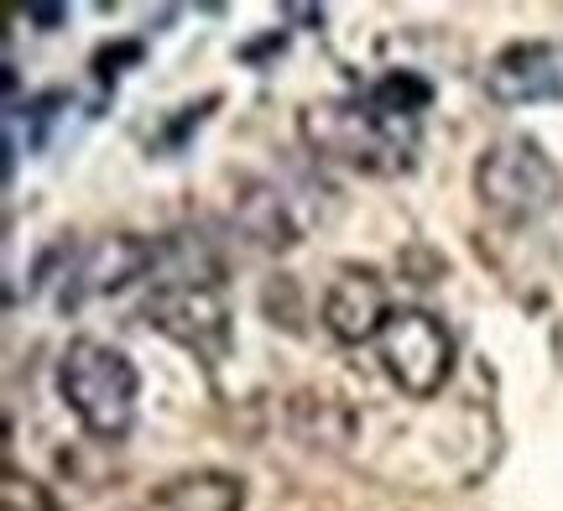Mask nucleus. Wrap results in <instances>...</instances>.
Returning <instances> with one entry per match:
<instances>
[{
	"label": "nucleus",
	"instance_id": "39448f33",
	"mask_svg": "<svg viewBox=\"0 0 563 511\" xmlns=\"http://www.w3.org/2000/svg\"><path fill=\"white\" fill-rule=\"evenodd\" d=\"M376 355H382V370L391 376V387L428 402V397H439L449 370H454V334L428 308H397L386 319L382 340H376Z\"/></svg>",
	"mask_w": 563,
	"mask_h": 511
},
{
	"label": "nucleus",
	"instance_id": "6e6552de",
	"mask_svg": "<svg viewBox=\"0 0 563 511\" xmlns=\"http://www.w3.org/2000/svg\"><path fill=\"white\" fill-rule=\"evenodd\" d=\"M323 329L340 340V345H376L382 340L386 319L397 313L386 298V282L371 266H340V277L323 292Z\"/></svg>",
	"mask_w": 563,
	"mask_h": 511
},
{
	"label": "nucleus",
	"instance_id": "f03ea898",
	"mask_svg": "<svg viewBox=\"0 0 563 511\" xmlns=\"http://www.w3.org/2000/svg\"><path fill=\"white\" fill-rule=\"evenodd\" d=\"M58 397L68 402V412L79 418V429L89 438L115 444L131 433L136 423V397H141V376L131 366V355L104 340H68L58 360Z\"/></svg>",
	"mask_w": 563,
	"mask_h": 511
},
{
	"label": "nucleus",
	"instance_id": "1a4fd4ad",
	"mask_svg": "<svg viewBox=\"0 0 563 511\" xmlns=\"http://www.w3.org/2000/svg\"><path fill=\"white\" fill-rule=\"evenodd\" d=\"M245 507V486L241 475L224 470H199V475H178L152 496V511H241Z\"/></svg>",
	"mask_w": 563,
	"mask_h": 511
},
{
	"label": "nucleus",
	"instance_id": "7ed1b4c3",
	"mask_svg": "<svg viewBox=\"0 0 563 511\" xmlns=\"http://www.w3.org/2000/svg\"><path fill=\"white\" fill-rule=\"evenodd\" d=\"M141 319L157 334H167L173 345H183L188 355H199L203 366H220L230 345H235L230 308L220 298V262L162 271L152 292H146V303H141Z\"/></svg>",
	"mask_w": 563,
	"mask_h": 511
},
{
	"label": "nucleus",
	"instance_id": "20e7f679",
	"mask_svg": "<svg viewBox=\"0 0 563 511\" xmlns=\"http://www.w3.org/2000/svg\"><path fill=\"white\" fill-rule=\"evenodd\" d=\"M563 178L532 136H496L475 157V199L501 225H532L559 204Z\"/></svg>",
	"mask_w": 563,
	"mask_h": 511
},
{
	"label": "nucleus",
	"instance_id": "9d476101",
	"mask_svg": "<svg viewBox=\"0 0 563 511\" xmlns=\"http://www.w3.org/2000/svg\"><path fill=\"white\" fill-rule=\"evenodd\" d=\"M235 220H241L245 235L266 251H287L292 241H298V220L287 214V199H282V188H272V184L245 188L241 214H235Z\"/></svg>",
	"mask_w": 563,
	"mask_h": 511
},
{
	"label": "nucleus",
	"instance_id": "9b49d317",
	"mask_svg": "<svg viewBox=\"0 0 563 511\" xmlns=\"http://www.w3.org/2000/svg\"><path fill=\"white\" fill-rule=\"evenodd\" d=\"M365 100L376 104L386 121H402L422 131V110L433 104V84L422 79V74H412V68H397V74H382V79L371 84Z\"/></svg>",
	"mask_w": 563,
	"mask_h": 511
},
{
	"label": "nucleus",
	"instance_id": "f257e3e1",
	"mask_svg": "<svg viewBox=\"0 0 563 511\" xmlns=\"http://www.w3.org/2000/svg\"><path fill=\"white\" fill-rule=\"evenodd\" d=\"M298 131L313 157L344 163L355 173H382L386 178V173H407L418 163V125L386 121L365 95L308 104L298 115Z\"/></svg>",
	"mask_w": 563,
	"mask_h": 511
},
{
	"label": "nucleus",
	"instance_id": "423d86ee",
	"mask_svg": "<svg viewBox=\"0 0 563 511\" xmlns=\"http://www.w3.org/2000/svg\"><path fill=\"white\" fill-rule=\"evenodd\" d=\"M146 271H157V246H152V241H141V235H131V230L100 235L95 246L79 251V262L63 271L58 308L63 313H74V308L95 303V298H110V292L131 287L136 277H146Z\"/></svg>",
	"mask_w": 563,
	"mask_h": 511
},
{
	"label": "nucleus",
	"instance_id": "0eeeda50",
	"mask_svg": "<svg viewBox=\"0 0 563 511\" xmlns=\"http://www.w3.org/2000/svg\"><path fill=\"white\" fill-rule=\"evenodd\" d=\"M481 89L501 110L563 104V42H511L485 63Z\"/></svg>",
	"mask_w": 563,
	"mask_h": 511
},
{
	"label": "nucleus",
	"instance_id": "f8f14e48",
	"mask_svg": "<svg viewBox=\"0 0 563 511\" xmlns=\"http://www.w3.org/2000/svg\"><path fill=\"white\" fill-rule=\"evenodd\" d=\"M0 511H58V507H53V496L42 491L32 475L5 470V486H0Z\"/></svg>",
	"mask_w": 563,
	"mask_h": 511
}]
</instances>
